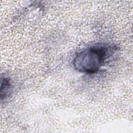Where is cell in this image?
Instances as JSON below:
<instances>
[{
	"instance_id": "cell-2",
	"label": "cell",
	"mask_w": 133,
	"mask_h": 133,
	"mask_svg": "<svg viewBox=\"0 0 133 133\" xmlns=\"http://www.w3.org/2000/svg\"><path fill=\"white\" fill-rule=\"evenodd\" d=\"M1 87V97L2 100L5 99L9 95V93L11 91V84L8 77H2Z\"/></svg>"
},
{
	"instance_id": "cell-1",
	"label": "cell",
	"mask_w": 133,
	"mask_h": 133,
	"mask_svg": "<svg viewBox=\"0 0 133 133\" xmlns=\"http://www.w3.org/2000/svg\"><path fill=\"white\" fill-rule=\"evenodd\" d=\"M116 49L115 46L97 44L84 48L76 54L73 66L78 72L86 74L98 72Z\"/></svg>"
}]
</instances>
